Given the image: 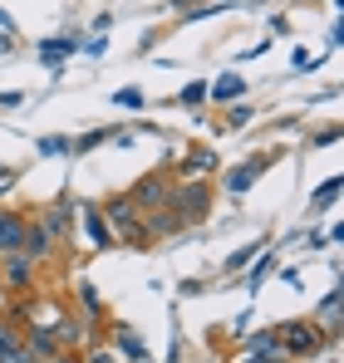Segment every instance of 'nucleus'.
Returning <instances> with one entry per match:
<instances>
[{"label": "nucleus", "instance_id": "f257e3e1", "mask_svg": "<svg viewBox=\"0 0 344 363\" xmlns=\"http://www.w3.org/2000/svg\"><path fill=\"white\" fill-rule=\"evenodd\" d=\"M99 211H104V221H109L114 241L138 245V250H148V245H153L148 226H143V211L128 201V191H114V196H104V201H99Z\"/></svg>", "mask_w": 344, "mask_h": 363}, {"label": "nucleus", "instance_id": "f03ea898", "mask_svg": "<svg viewBox=\"0 0 344 363\" xmlns=\"http://www.w3.org/2000/svg\"><path fill=\"white\" fill-rule=\"evenodd\" d=\"M212 201H217V191H212L207 177H172L168 206L182 216V226H202L212 216Z\"/></svg>", "mask_w": 344, "mask_h": 363}, {"label": "nucleus", "instance_id": "7ed1b4c3", "mask_svg": "<svg viewBox=\"0 0 344 363\" xmlns=\"http://www.w3.org/2000/svg\"><path fill=\"white\" fill-rule=\"evenodd\" d=\"M276 334H281L286 359H315V354H325V349L335 344V339H330L315 319H290V324H281Z\"/></svg>", "mask_w": 344, "mask_h": 363}, {"label": "nucleus", "instance_id": "20e7f679", "mask_svg": "<svg viewBox=\"0 0 344 363\" xmlns=\"http://www.w3.org/2000/svg\"><path fill=\"white\" fill-rule=\"evenodd\" d=\"M276 162H281V152H251L246 162L227 167V172H222V186H227V196H246V191L261 182V172H271Z\"/></svg>", "mask_w": 344, "mask_h": 363}, {"label": "nucleus", "instance_id": "39448f33", "mask_svg": "<svg viewBox=\"0 0 344 363\" xmlns=\"http://www.w3.org/2000/svg\"><path fill=\"white\" fill-rule=\"evenodd\" d=\"M35 280H40V260L35 255H25V250H5L0 255V285L10 295H30Z\"/></svg>", "mask_w": 344, "mask_h": 363}, {"label": "nucleus", "instance_id": "423d86ee", "mask_svg": "<svg viewBox=\"0 0 344 363\" xmlns=\"http://www.w3.org/2000/svg\"><path fill=\"white\" fill-rule=\"evenodd\" d=\"M168 191H172V172H168V167H158V172H143V177L128 186V201L148 216V211L168 206Z\"/></svg>", "mask_w": 344, "mask_h": 363}, {"label": "nucleus", "instance_id": "0eeeda50", "mask_svg": "<svg viewBox=\"0 0 344 363\" xmlns=\"http://www.w3.org/2000/svg\"><path fill=\"white\" fill-rule=\"evenodd\" d=\"M35 221H40V226H45L59 245H74V196H69V191H64V196H55L45 211H35Z\"/></svg>", "mask_w": 344, "mask_h": 363}, {"label": "nucleus", "instance_id": "6e6552de", "mask_svg": "<svg viewBox=\"0 0 344 363\" xmlns=\"http://www.w3.org/2000/svg\"><path fill=\"white\" fill-rule=\"evenodd\" d=\"M217 167H222V157H217L207 143H192V147L177 157V172H172V177H212Z\"/></svg>", "mask_w": 344, "mask_h": 363}, {"label": "nucleus", "instance_id": "1a4fd4ad", "mask_svg": "<svg viewBox=\"0 0 344 363\" xmlns=\"http://www.w3.org/2000/svg\"><path fill=\"white\" fill-rule=\"evenodd\" d=\"M20 250H25V255H35L40 265H50V260H55L64 245H59L55 236H50V231L40 226V221H30V226H25V236H20Z\"/></svg>", "mask_w": 344, "mask_h": 363}, {"label": "nucleus", "instance_id": "9d476101", "mask_svg": "<svg viewBox=\"0 0 344 363\" xmlns=\"http://www.w3.org/2000/svg\"><path fill=\"white\" fill-rule=\"evenodd\" d=\"M0 363H35L25 354V329H20L10 314L0 319Z\"/></svg>", "mask_w": 344, "mask_h": 363}, {"label": "nucleus", "instance_id": "9b49d317", "mask_svg": "<svg viewBox=\"0 0 344 363\" xmlns=\"http://www.w3.org/2000/svg\"><path fill=\"white\" fill-rule=\"evenodd\" d=\"M74 206H79V216H84V231H89L94 250H109V245H114V231H109V221H104L99 201H74Z\"/></svg>", "mask_w": 344, "mask_h": 363}, {"label": "nucleus", "instance_id": "f8f14e48", "mask_svg": "<svg viewBox=\"0 0 344 363\" xmlns=\"http://www.w3.org/2000/svg\"><path fill=\"white\" fill-rule=\"evenodd\" d=\"M25 226H30V216H25V211H15V206H0V255H5V250H20V236H25Z\"/></svg>", "mask_w": 344, "mask_h": 363}, {"label": "nucleus", "instance_id": "ddd939ff", "mask_svg": "<svg viewBox=\"0 0 344 363\" xmlns=\"http://www.w3.org/2000/svg\"><path fill=\"white\" fill-rule=\"evenodd\" d=\"M207 99L222 104V108H227V104H241V99H246V79H241V74H217V79L207 84Z\"/></svg>", "mask_w": 344, "mask_h": 363}, {"label": "nucleus", "instance_id": "4468645a", "mask_svg": "<svg viewBox=\"0 0 344 363\" xmlns=\"http://www.w3.org/2000/svg\"><path fill=\"white\" fill-rule=\"evenodd\" d=\"M246 354H251V359L286 363V349H281V334H276V329H256V334L246 339Z\"/></svg>", "mask_w": 344, "mask_h": 363}, {"label": "nucleus", "instance_id": "2eb2a0df", "mask_svg": "<svg viewBox=\"0 0 344 363\" xmlns=\"http://www.w3.org/2000/svg\"><path fill=\"white\" fill-rule=\"evenodd\" d=\"M143 226H148V236H153V241H168V236H177V231H187V226H182V216H177L172 206L148 211V216H143Z\"/></svg>", "mask_w": 344, "mask_h": 363}, {"label": "nucleus", "instance_id": "dca6fc26", "mask_svg": "<svg viewBox=\"0 0 344 363\" xmlns=\"http://www.w3.org/2000/svg\"><path fill=\"white\" fill-rule=\"evenodd\" d=\"M25 354H30L35 363H50L55 354H64V349H59V339L50 334V329H35V324H30V329H25Z\"/></svg>", "mask_w": 344, "mask_h": 363}, {"label": "nucleus", "instance_id": "f3484780", "mask_svg": "<svg viewBox=\"0 0 344 363\" xmlns=\"http://www.w3.org/2000/svg\"><path fill=\"white\" fill-rule=\"evenodd\" d=\"M79 45H84V35H55V40L40 45V60L50 64V69H59L69 55H79Z\"/></svg>", "mask_w": 344, "mask_h": 363}, {"label": "nucleus", "instance_id": "a211bd4d", "mask_svg": "<svg viewBox=\"0 0 344 363\" xmlns=\"http://www.w3.org/2000/svg\"><path fill=\"white\" fill-rule=\"evenodd\" d=\"M315 324H320V329H325L330 339L340 334V290H330V295L320 300V314H315Z\"/></svg>", "mask_w": 344, "mask_h": 363}, {"label": "nucleus", "instance_id": "6ab92c4d", "mask_svg": "<svg viewBox=\"0 0 344 363\" xmlns=\"http://www.w3.org/2000/svg\"><path fill=\"white\" fill-rule=\"evenodd\" d=\"M276 270H281V260H276V250H271V255H261V260L251 265V275H246V285H251V290H261V285H266V280H271Z\"/></svg>", "mask_w": 344, "mask_h": 363}, {"label": "nucleus", "instance_id": "aec40b11", "mask_svg": "<svg viewBox=\"0 0 344 363\" xmlns=\"http://www.w3.org/2000/svg\"><path fill=\"white\" fill-rule=\"evenodd\" d=\"M69 147H74V138H40L35 143V157H69Z\"/></svg>", "mask_w": 344, "mask_h": 363}, {"label": "nucleus", "instance_id": "412c9836", "mask_svg": "<svg viewBox=\"0 0 344 363\" xmlns=\"http://www.w3.org/2000/svg\"><path fill=\"white\" fill-rule=\"evenodd\" d=\"M251 118H256V113H251V104H227V118H222V128H227V133H241Z\"/></svg>", "mask_w": 344, "mask_h": 363}, {"label": "nucleus", "instance_id": "4be33fe9", "mask_svg": "<svg viewBox=\"0 0 344 363\" xmlns=\"http://www.w3.org/2000/svg\"><path fill=\"white\" fill-rule=\"evenodd\" d=\"M177 104H182V108H202V104H207V79H192V84L177 94Z\"/></svg>", "mask_w": 344, "mask_h": 363}, {"label": "nucleus", "instance_id": "5701e85b", "mask_svg": "<svg viewBox=\"0 0 344 363\" xmlns=\"http://www.w3.org/2000/svg\"><path fill=\"white\" fill-rule=\"evenodd\" d=\"M109 138H114V128H94V133H84L69 152H74V157H84V152H94V147H99V143H109Z\"/></svg>", "mask_w": 344, "mask_h": 363}, {"label": "nucleus", "instance_id": "b1692460", "mask_svg": "<svg viewBox=\"0 0 344 363\" xmlns=\"http://www.w3.org/2000/svg\"><path fill=\"white\" fill-rule=\"evenodd\" d=\"M335 196H340V177H330L320 191H315V201H310V211H330L335 206Z\"/></svg>", "mask_w": 344, "mask_h": 363}, {"label": "nucleus", "instance_id": "393cba45", "mask_svg": "<svg viewBox=\"0 0 344 363\" xmlns=\"http://www.w3.org/2000/svg\"><path fill=\"white\" fill-rule=\"evenodd\" d=\"M256 250H261V241L241 245V250H236V255H231V260H227V275H231V270H246V265H251V260H256Z\"/></svg>", "mask_w": 344, "mask_h": 363}, {"label": "nucleus", "instance_id": "a878e982", "mask_svg": "<svg viewBox=\"0 0 344 363\" xmlns=\"http://www.w3.org/2000/svg\"><path fill=\"white\" fill-rule=\"evenodd\" d=\"M118 349H123V354H128V359H133V363H143V354H148V349H143V339H133L128 329L118 334Z\"/></svg>", "mask_w": 344, "mask_h": 363}, {"label": "nucleus", "instance_id": "bb28decb", "mask_svg": "<svg viewBox=\"0 0 344 363\" xmlns=\"http://www.w3.org/2000/svg\"><path fill=\"white\" fill-rule=\"evenodd\" d=\"M79 300H84V309H89V319H99V314H104V300L94 295V285H79Z\"/></svg>", "mask_w": 344, "mask_h": 363}, {"label": "nucleus", "instance_id": "cd10ccee", "mask_svg": "<svg viewBox=\"0 0 344 363\" xmlns=\"http://www.w3.org/2000/svg\"><path fill=\"white\" fill-rule=\"evenodd\" d=\"M330 143H340V123H330V128L310 133V147H330Z\"/></svg>", "mask_w": 344, "mask_h": 363}, {"label": "nucleus", "instance_id": "c85d7f7f", "mask_svg": "<svg viewBox=\"0 0 344 363\" xmlns=\"http://www.w3.org/2000/svg\"><path fill=\"white\" fill-rule=\"evenodd\" d=\"M114 104H118V108H143V89H118Z\"/></svg>", "mask_w": 344, "mask_h": 363}, {"label": "nucleus", "instance_id": "c756f323", "mask_svg": "<svg viewBox=\"0 0 344 363\" xmlns=\"http://www.w3.org/2000/svg\"><path fill=\"white\" fill-rule=\"evenodd\" d=\"M79 50H84V55H89V60H99V55H104V50H109V40H104V35H89V40H84V45H79Z\"/></svg>", "mask_w": 344, "mask_h": 363}, {"label": "nucleus", "instance_id": "7c9ffc66", "mask_svg": "<svg viewBox=\"0 0 344 363\" xmlns=\"http://www.w3.org/2000/svg\"><path fill=\"white\" fill-rule=\"evenodd\" d=\"M10 50H15V40H10V35H5V30H0V60H5V55H10Z\"/></svg>", "mask_w": 344, "mask_h": 363}, {"label": "nucleus", "instance_id": "2f4dec72", "mask_svg": "<svg viewBox=\"0 0 344 363\" xmlns=\"http://www.w3.org/2000/svg\"><path fill=\"white\" fill-rule=\"evenodd\" d=\"M15 182V167H0V186H10Z\"/></svg>", "mask_w": 344, "mask_h": 363}]
</instances>
